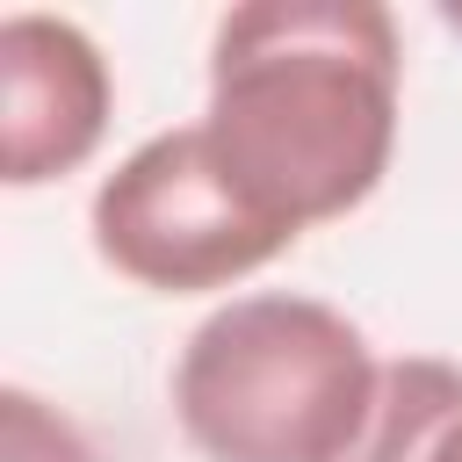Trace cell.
I'll return each instance as SVG.
<instances>
[{"label": "cell", "mask_w": 462, "mask_h": 462, "mask_svg": "<svg viewBox=\"0 0 462 462\" xmlns=\"http://www.w3.org/2000/svg\"><path fill=\"white\" fill-rule=\"evenodd\" d=\"M116 108V79L101 43L65 14H7L0 22V180L43 188L94 159Z\"/></svg>", "instance_id": "277c9868"}, {"label": "cell", "mask_w": 462, "mask_h": 462, "mask_svg": "<svg viewBox=\"0 0 462 462\" xmlns=\"http://www.w3.org/2000/svg\"><path fill=\"white\" fill-rule=\"evenodd\" d=\"M87 231H94V253L123 282L159 289V296L231 289V282L260 274L274 253L296 245L224 173V159L209 152L202 123L159 130L130 159H116V173L94 188Z\"/></svg>", "instance_id": "3957f363"}, {"label": "cell", "mask_w": 462, "mask_h": 462, "mask_svg": "<svg viewBox=\"0 0 462 462\" xmlns=\"http://www.w3.org/2000/svg\"><path fill=\"white\" fill-rule=\"evenodd\" d=\"M440 22H448V29H462V0H448V7H440Z\"/></svg>", "instance_id": "52a82bcc"}, {"label": "cell", "mask_w": 462, "mask_h": 462, "mask_svg": "<svg viewBox=\"0 0 462 462\" xmlns=\"http://www.w3.org/2000/svg\"><path fill=\"white\" fill-rule=\"evenodd\" d=\"M346 462H462V368L440 354L383 361V397Z\"/></svg>", "instance_id": "5b68a950"}, {"label": "cell", "mask_w": 462, "mask_h": 462, "mask_svg": "<svg viewBox=\"0 0 462 462\" xmlns=\"http://www.w3.org/2000/svg\"><path fill=\"white\" fill-rule=\"evenodd\" d=\"M0 404H7V462H94L87 433H79L65 411H51L43 397L7 390Z\"/></svg>", "instance_id": "8992f818"}, {"label": "cell", "mask_w": 462, "mask_h": 462, "mask_svg": "<svg viewBox=\"0 0 462 462\" xmlns=\"http://www.w3.org/2000/svg\"><path fill=\"white\" fill-rule=\"evenodd\" d=\"M375 397L368 332L289 289L217 303L173 361V419L202 462H346Z\"/></svg>", "instance_id": "7a4b0ae2"}, {"label": "cell", "mask_w": 462, "mask_h": 462, "mask_svg": "<svg viewBox=\"0 0 462 462\" xmlns=\"http://www.w3.org/2000/svg\"><path fill=\"white\" fill-rule=\"evenodd\" d=\"M397 22L375 0H253L217 22L202 137L289 231L361 209L397 152Z\"/></svg>", "instance_id": "6da1fadb"}]
</instances>
